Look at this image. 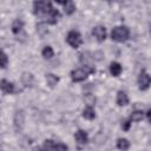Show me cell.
Returning <instances> with one entry per match:
<instances>
[{"label": "cell", "mask_w": 151, "mask_h": 151, "mask_svg": "<svg viewBox=\"0 0 151 151\" xmlns=\"http://www.w3.org/2000/svg\"><path fill=\"white\" fill-rule=\"evenodd\" d=\"M96 72V68L93 66H90V65H85L80 68H76L71 72V79L73 83H79V81H83L85 80L90 74L94 73Z\"/></svg>", "instance_id": "obj_1"}, {"label": "cell", "mask_w": 151, "mask_h": 151, "mask_svg": "<svg viewBox=\"0 0 151 151\" xmlns=\"http://www.w3.org/2000/svg\"><path fill=\"white\" fill-rule=\"evenodd\" d=\"M130 37V29L126 26H116L111 32L112 40L117 42H124Z\"/></svg>", "instance_id": "obj_2"}, {"label": "cell", "mask_w": 151, "mask_h": 151, "mask_svg": "<svg viewBox=\"0 0 151 151\" xmlns=\"http://www.w3.org/2000/svg\"><path fill=\"white\" fill-rule=\"evenodd\" d=\"M52 8H53V6L48 1H34L33 2V13L39 17L46 18Z\"/></svg>", "instance_id": "obj_3"}, {"label": "cell", "mask_w": 151, "mask_h": 151, "mask_svg": "<svg viewBox=\"0 0 151 151\" xmlns=\"http://www.w3.org/2000/svg\"><path fill=\"white\" fill-rule=\"evenodd\" d=\"M66 41L71 47L78 48L81 45L83 39H81V35H80V33L78 31H70L67 37H66Z\"/></svg>", "instance_id": "obj_4"}, {"label": "cell", "mask_w": 151, "mask_h": 151, "mask_svg": "<svg viewBox=\"0 0 151 151\" xmlns=\"http://www.w3.org/2000/svg\"><path fill=\"white\" fill-rule=\"evenodd\" d=\"M138 85H139V90L142 91L147 90L151 85V76L145 70H143L138 77Z\"/></svg>", "instance_id": "obj_5"}, {"label": "cell", "mask_w": 151, "mask_h": 151, "mask_svg": "<svg viewBox=\"0 0 151 151\" xmlns=\"http://www.w3.org/2000/svg\"><path fill=\"white\" fill-rule=\"evenodd\" d=\"M14 129L17 132H21L25 125V113L22 110H18L14 114Z\"/></svg>", "instance_id": "obj_6"}, {"label": "cell", "mask_w": 151, "mask_h": 151, "mask_svg": "<svg viewBox=\"0 0 151 151\" xmlns=\"http://www.w3.org/2000/svg\"><path fill=\"white\" fill-rule=\"evenodd\" d=\"M45 19H46L45 22H47V24H50V25H55V24L58 22V20L60 19V13H59V11H58L57 8L53 7Z\"/></svg>", "instance_id": "obj_7"}, {"label": "cell", "mask_w": 151, "mask_h": 151, "mask_svg": "<svg viewBox=\"0 0 151 151\" xmlns=\"http://www.w3.org/2000/svg\"><path fill=\"white\" fill-rule=\"evenodd\" d=\"M92 34L98 41L101 42V41H104L106 39V28L104 26H96L92 29Z\"/></svg>", "instance_id": "obj_8"}, {"label": "cell", "mask_w": 151, "mask_h": 151, "mask_svg": "<svg viewBox=\"0 0 151 151\" xmlns=\"http://www.w3.org/2000/svg\"><path fill=\"white\" fill-rule=\"evenodd\" d=\"M0 87H1V91L2 93L5 94H12L15 92V87H14V84L6 80V79H2L1 83H0Z\"/></svg>", "instance_id": "obj_9"}, {"label": "cell", "mask_w": 151, "mask_h": 151, "mask_svg": "<svg viewBox=\"0 0 151 151\" xmlns=\"http://www.w3.org/2000/svg\"><path fill=\"white\" fill-rule=\"evenodd\" d=\"M74 139L77 143L79 144H86L87 140H88V136L86 133V131L84 130H78L76 133H74Z\"/></svg>", "instance_id": "obj_10"}, {"label": "cell", "mask_w": 151, "mask_h": 151, "mask_svg": "<svg viewBox=\"0 0 151 151\" xmlns=\"http://www.w3.org/2000/svg\"><path fill=\"white\" fill-rule=\"evenodd\" d=\"M57 2L64 6V12L67 15H71L76 11V6H74V4L72 1H57Z\"/></svg>", "instance_id": "obj_11"}, {"label": "cell", "mask_w": 151, "mask_h": 151, "mask_svg": "<svg viewBox=\"0 0 151 151\" xmlns=\"http://www.w3.org/2000/svg\"><path fill=\"white\" fill-rule=\"evenodd\" d=\"M122 71H123V67H122V65H120L119 63L112 61V63L110 64V73H111V76L118 77V76H120Z\"/></svg>", "instance_id": "obj_12"}, {"label": "cell", "mask_w": 151, "mask_h": 151, "mask_svg": "<svg viewBox=\"0 0 151 151\" xmlns=\"http://www.w3.org/2000/svg\"><path fill=\"white\" fill-rule=\"evenodd\" d=\"M11 28H12V33L13 34H19L22 31V28H24V21L21 19H15L13 21Z\"/></svg>", "instance_id": "obj_13"}, {"label": "cell", "mask_w": 151, "mask_h": 151, "mask_svg": "<svg viewBox=\"0 0 151 151\" xmlns=\"http://www.w3.org/2000/svg\"><path fill=\"white\" fill-rule=\"evenodd\" d=\"M117 104L119 106H125V105L129 104L127 94L124 91H118V93H117Z\"/></svg>", "instance_id": "obj_14"}, {"label": "cell", "mask_w": 151, "mask_h": 151, "mask_svg": "<svg viewBox=\"0 0 151 151\" xmlns=\"http://www.w3.org/2000/svg\"><path fill=\"white\" fill-rule=\"evenodd\" d=\"M83 117H84L85 119H88V120L94 119L96 112H94L93 107H92V106H86V107L83 110Z\"/></svg>", "instance_id": "obj_15"}, {"label": "cell", "mask_w": 151, "mask_h": 151, "mask_svg": "<svg viewBox=\"0 0 151 151\" xmlns=\"http://www.w3.org/2000/svg\"><path fill=\"white\" fill-rule=\"evenodd\" d=\"M21 81H22V84H24L26 87H31V86L33 85V76H32L31 73L25 72V73H22V76H21Z\"/></svg>", "instance_id": "obj_16"}, {"label": "cell", "mask_w": 151, "mask_h": 151, "mask_svg": "<svg viewBox=\"0 0 151 151\" xmlns=\"http://www.w3.org/2000/svg\"><path fill=\"white\" fill-rule=\"evenodd\" d=\"M46 83L50 87H54L59 83V77H57L53 73H48V74H46Z\"/></svg>", "instance_id": "obj_17"}, {"label": "cell", "mask_w": 151, "mask_h": 151, "mask_svg": "<svg viewBox=\"0 0 151 151\" xmlns=\"http://www.w3.org/2000/svg\"><path fill=\"white\" fill-rule=\"evenodd\" d=\"M143 118H144V112L143 111H139V110H136V111L131 112L129 120L130 122H140Z\"/></svg>", "instance_id": "obj_18"}, {"label": "cell", "mask_w": 151, "mask_h": 151, "mask_svg": "<svg viewBox=\"0 0 151 151\" xmlns=\"http://www.w3.org/2000/svg\"><path fill=\"white\" fill-rule=\"evenodd\" d=\"M117 147L122 151H127L130 147V142L126 138H119L117 142Z\"/></svg>", "instance_id": "obj_19"}, {"label": "cell", "mask_w": 151, "mask_h": 151, "mask_svg": "<svg viewBox=\"0 0 151 151\" xmlns=\"http://www.w3.org/2000/svg\"><path fill=\"white\" fill-rule=\"evenodd\" d=\"M42 57L45 59H51L53 55H54V52H53V48L51 46H45L44 50H42Z\"/></svg>", "instance_id": "obj_20"}, {"label": "cell", "mask_w": 151, "mask_h": 151, "mask_svg": "<svg viewBox=\"0 0 151 151\" xmlns=\"http://www.w3.org/2000/svg\"><path fill=\"white\" fill-rule=\"evenodd\" d=\"M44 151H55V143L51 139H46L44 142Z\"/></svg>", "instance_id": "obj_21"}, {"label": "cell", "mask_w": 151, "mask_h": 151, "mask_svg": "<svg viewBox=\"0 0 151 151\" xmlns=\"http://www.w3.org/2000/svg\"><path fill=\"white\" fill-rule=\"evenodd\" d=\"M7 64H8V57H7V54L2 51V52H1V68H5V67L7 66Z\"/></svg>", "instance_id": "obj_22"}, {"label": "cell", "mask_w": 151, "mask_h": 151, "mask_svg": "<svg viewBox=\"0 0 151 151\" xmlns=\"http://www.w3.org/2000/svg\"><path fill=\"white\" fill-rule=\"evenodd\" d=\"M85 101L87 103V106H93L94 103H96V98L91 94H86L85 96Z\"/></svg>", "instance_id": "obj_23"}, {"label": "cell", "mask_w": 151, "mask_h": 151, "mask_svg": "<svg viewBox=\"0 0 151 151\" xmlns=\"http://www.w3.org/2000/svg\"><path fill=\"white\" fill-rule=\"evenodd\" d=\"M55 151H67V146L64 143H55Z\"/></svg>", "instance_id": "obj_24"}, {"label": "cell", "mask_w": 151, "mask_h": 151, "mask_svg": "<svg viewBox=\"0 0 151 151\" xmlns=\"http://www.w3.org/2000/svg\"><path fill=\"white\" fill-rule=\"evenodd\" d=\"M130 125H131V122L130 120H124L123 124H122V127H123L124 131H127L130 129Z\"/></svg>", "instance_id": "obj_25"}, {"label": "cell", "mask_w": 151, "mask_h": 151, "mask_svg": "<svg viewBox=\"0 0 151 151\" xmlns=\"http://www.w3.org/2000/svg\"><path fill=\"white\" fill-rule=\"evenodd\" d=\"M146 118H147L149 123H151V109L147 110V112H146Z\"/></svg>", "instance_id": "obj_26"}, {"label": "cell", "mask_w": 151, "mask_h": 151, "mask_svg": "<svg viewBox=\"0 0 151 151\" xmlns=\"http://www.w3.org/2000/svg\"><path fill=\"white\" fill-rule=\"evenodd\" d=\"M32 151H44V149H41L40 146H34V147L32 149Z\"/></svg>", "instance_id": "obj_27"}, {"label": "cell", "mask_w": 151, "mask_h": 151, "mask_svg": "<svg viewBox=\"0 0 151 151\" xmlns=\"http://www.w3.org/2000/svg\"><path fill=\"white\" fill-rule=\"evenodd\" d=\"M1 151H4V150H1Z\"/></svg>", "instance_id": "obj_28"}]
</instances>
